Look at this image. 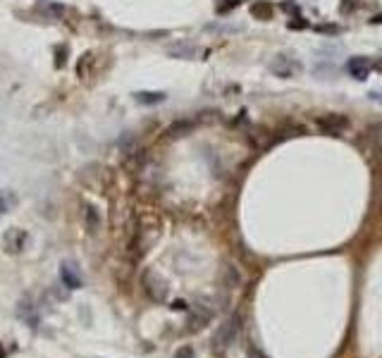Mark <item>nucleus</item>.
<instances>
[{
    "label": "nucleus",
    "mask_w": 382,
    "mask_h": 358,
    "mask_svg": "<svg viewBox=\"0 0 382 358\" xmlns=\"http://www.w3.org/2000/svg\"><path fill=\"white\" fill-rule=\"evenodd\" d=\"M141 284H143V291H146V296H149L151 301L163 304L165 299H167V282L156 270H146L143 277H141Z\"/></svg>",
    "instance_id": "1"
},
{
    "label": "nucleus",
    "mask_w": 382,
    "mask_h": 358,
    "mask_svg": "<svg viewBox=\"0 0 382 358\" xmlns=\"http://www.w3.org/2000/svg\"><path fill=\"white\" fill-rule=\"evenodd\" d=\"M239 330H242V318L234 315V318H229L227 322H222V325L218 327V332L213 337V344H215L218 349H229L234 344V339L239 337Z\"/></svg>",
    "instance_id": "2"
},
{
    "label": "nucleus",
    "mask_w": 382,
    "mask_h": 358,
    "mask_svg": "<svg viewBox=\"0 0 382 358\" xmlns=\"http://www.w3.org/2000/svg\"><path fill=\"white\" fill-rule=\"evenodd\" d=\"M270 72L280 79H291L301 74V63L297 57H289V55H275L273 63H270Z\"/></svg>",
    "instance_id": "3"
},
{
    "label": "nucleus",
    "mask_w": 382,
    "mask_h": 358,
    "mask_svg": "<svg viewBox=\"0 0 382 358\" xmlns=\"http://www.w3.org/2000/svg\"><path fill=\"white\" fill-rule=\"evenodd\" d=\"M318 127L325 134H342L346 127H349V120L344 115H337V112H330V115L318 117Z\"/></svg>",
    "instance_id": "4"
},
{
    "label": "nucleus",
    "mask_w": 382,
    "mask_h": 358,
    "mask_svg": "<svg viewBox=\"0 0 382 358\" xmlns=\"http://www.w3.org/2000/svg\"><path fill=\"white\" fill-rule=\"evenodd\" d=\"M370 67H373V63H370L368 57H361V55H356V57H349V63H346V70H349V74L354 79H359V81L368 79V74H370Z\"/></svg>",
    "instance_id": "5"
},
{
    "label": "nucleus",
    "mask_w": 382,
    "mask_h": 358,
    "mask_svg": "<svg viewBox=\"0 0 382 358\" xmlns=\"http://www.w3.org/2000/svg\"><path fill=\"white\" fill-rule=\"evenodd\" d=\"M24 242H26V232L24 229H17V227L8 229V234H5V249H8V253H19L24 249Z\"/></svg>",
    "instance_id": "6"
},
{
    "label": "nucleus",
    "mask_w": 382,
    "mask_h": 358,
    "mask_svg": "<svg viewBox=\"0 0 382 358\" xmlns=\"http://www.w3.org/2000/svg\"><path fill=\"white\" fill-rule=\"evenodd\" d=\"M213 313L208 311V308H196V313H191V318H189L187 322V332H198V330H203V327L211 322Z\"/></svg>",
    "instance_id": "7"
},
{
    "label": "nucleus",
    "mask_w": 382,
    "mask_h": 358,
    "mask_svg": "<svg viewBox=\"0 0 382 358\" xmlns=\"http://www.w3.org/2000/svg\"><path fill=\"white\" fill-rule=\"evenodd\" d=\"M251 15H253V19H260V22L273 19V15H275L273 3H268V0H256V3L251 5Z\"/></svg>",
    "instance_id": "8"
},
{
    "label": "nucleus",
    "mask_w": 382,
    "mask_h": 358,
    "mask_svg": "<svg viewBox=\"0 0 382 358\" xmlns=\"http://www.w3.org/2000/svg\"><path fill=\"white\" fill-rule=\"evenodd\" d=\"M60 280L65 282V287H67V289H79V287H81V277L74 273V267H72L70 263H65L63 267H60Z\"/></svg>",
    "instance_id": "9"
},
{
    "label": "nucleus",
    "mask_w": 382,
    "mask_h": 358,
    "mask_svg": "<svg viewBox=\"0 0 382 358\" xmlns=\"http://www.w3.org/2000/svg\"><path fill=\"white\" fill-rule=\"evenodd\" d=\"M17 315L22 320H26L32 327H36V322H39V318L34 315V306H32V301H29V296H24L22 301H19V306H17Z\"/></svg>",
    "instance_id": "10"
},
{
    "label": "nucleus",
    "mask_w": 382,
    "mask_h": 358,
    "mask_svg": "<svg viewBox=\"0 0 382 358\" xmlns=\"http://www.w3.org/2000/svg\"><path fill=\"white\" fill-rule=\"evenodd\" d=\"M134 101L141 103V105H153V103H163L165 94H160V91H139V94H134Z\"/></svg>",
    "instance_id": "11"
},
{
    "label": "nucleus",
    "mask_w": 382,
    "mask_h": 358,
    "mask_svg": "<svg viewBox=\"0 0 382 358\" xmlns=\"http://www.w3.org/2000/svg\"><path fill=\"white\" fill-rule=\"evenodd\" d=\"M170 55H174V57H184V60H194L196 55H198V48L180 43V46H172L170 48Z\"/></svg>",
    "instance_id": "12"
},
{
    "label": "nucleus",
    "mask_w": 382,
    "mask_h": 358,
    "mask_svg": "<svg viewBox=\"0 0 382 358\" xmlns=\"http://www.w3.org/2000/svg\"><path fill=\"white\" fill-rule=\"evenodd\" d=\"M12 203H15V196L8 194V191H0V215H3V213H8Z\"/></svg>",
    "instance_id": "13"
},
{
    "label": "nucleus",
    "mask_w": 382,
    "mask_h": 358,
    "mask_svg": "<svg viewBox=\"0 0 382 358\" xmlns=\"http://www.w3.org/2000/svg\"><path fill=\"white\" fill-rule=\"evenodd\" d=\"M308 26V22H304L301 17H294V19H289L287 22V29H291V32H301V29H306Z\"/></svg>",
    "instance_id": "14"
},
{
    "label": "nucleus",
    "mask_w": 382,
    "mask_h": 358,
    "mask_svg": "<svg viewBox=\"0 0 382 358\" xmlns=\"http://www.w3.org/2000/svg\"><path fill=\"white\" fill-rule=\"evenodd\" d=\"M191 129V122H180V125H172L170 127V136H182V132Z\"/></svg>",
    "instance_id": "15"
},
{
    "label": "nucleus",
    "mask_w": 382,
    "mask_h": 358,
    "mask_svg": "<svg viewBox=\"0 0 382 358\" xmlns=\"http://www.w3.org/2000/svg\"><path fill=\"white\" fill-rule=\"evenodd\" d=\"M86 218H89V229L96 232V229H98V213H96L94 208H89V211H86Z\"/></svg>",
    "instance_id": "16"
},
{
    "label": "nucleus",
    "mask_w": 382,
    "mask_h": 358,
    "mask_svg": "<svg viewBox=\"0 0 382 358\" xmlns=\"http://www.w3.org/2000/svg\"><path fill=\"white\" fill-rule=\"evenodd\" d=\"M227 280H229V284H234V287L242 282V277H239V270H237V267H232V265L227 267Z\"/></svg>",
    "instance_id": "17"
},
{
    "label": "nucleus",
    "mask_w": 382,
    "mask_h": 358,
    "mask_svg": "<svg viewBox=\"0 0 382 358\" xmlns=\"http://www.w3.org/2000/svg\"><path fill=\"white\" fill-rule=\"evenodd\" d=\"M239 5V0H225V3H220L218 5V12L220 15H225V12H229L232 8H237Z\"/></svg>",
    "instance_id": "18"
},
{
    "label": "nucleus",
    "mask_w": 382,
    "mask_h": 358,
    "mask_svg": "<svg viewBox=\"0 0 382 358\" xmlns=\"http://www.w3.org/2000/svg\"><path fill=\"white\" fill-rule=\"evenodd\" d=\"M315 32H320V34H339V26H332V24H320V26H315Z\"/></svg>",
    "instance_id": "19"
},
{
    "label": "nucleus",
    "mask_w": 382,
    "mask_h": 358,
    "mask_svg": "<svg viewBox=\"0 0 382 358\" xmlns=\"http://www.w3.org/2000/svg\"><path fill=\"white\" fill-rule=\"evenodd\" d=\"M170 308L172 311H187V301H174Z\"/></svg>",
    "instance_id": "20"
},
{
    "label": "nucleus",
    "mask_w": 382,
    "mask_h": 358,
    "mask_svg": "<svg viewBox=\"0 0 382 358\" xmlns=\"http://www.w3.org/2000/svg\"><path fill=\"white\" fill-rule=\"evenodd\" d=\"M174 358H191V349H182V351H177V356Z\"/></svg>",
    "instance_id": "21"
},
{
    "label": "nucleus",
    "mask_w": 382,
    "mask_h": 358,
    "mask_svg": "<svg viewBox=\"0 0 382 358\" xmlns=\"http://www.w3.org/2000/svg\"><path fill=\"white\" fill-rule=\"evenodd\" d=\"M282 8H284V10H287V12H291V10H294V12H297V3H284V5H282Z\"/></svg>",
    "instance_id": "22"
},
{
    "label": "nucleus",
    "mask_w": 382,
    "mask_h": 358,
    "mask_svg": "<svg viewBox=\"0 0 382 358\" xmlns=\"http://www.w3.org/2000/svg\"><path fill=\"white\" fill-rule=\"evenodd\" d=\"M373 67H375V70H377V72H382V57H380V60H377V63L373 65Z\"/></svg>",
    "instance_id": "23"
},
{
    "label": "nucleus",
    "mask_w": 382,
    "mask_h": 358,
    "mask_svg": "<svg viewBox=\"0 0 382 358\" xmlns=\"http://www.w3.org/2000/svg\"><path fill=\"white\" fill-rule=\"evenodd\" d=\"M373 24H382V15H377V17H375V19H373Z\"/></svg>",
    "instance_id": "24"
}]
</instances>
